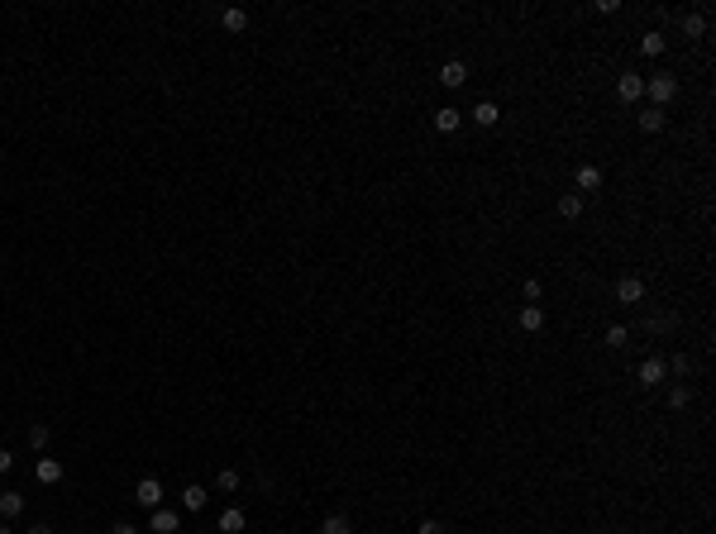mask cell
<instances>
[{
	"label": "cell",
	"mask_w": 716,
	"mask_h": 534,
	"mask_svg": "<svg viewBox=\"0 0 716 534\" xmlns=\"http://www.w3.org/2000/svg\"><path fill=\"white\" fill-rule=\"evenodd\" d=\"M645 91H650L654 110H664L668 100L678 95V77H668V72H659V77H645Z\"/></svg>",
	"instance_id": "cell-1"
},
{
	"label": "cell",
	"mask_w": 716,
	"mask_h": 534,
	"mask_svg": "<svg viewBox=\"0 0 716 534\" xmlns=\"http://www.w3.org/2000/svg\"><path fill=\"white\" fill-rule=\"evenodd\" d=\"M134 501H139L143 511H158V506H162V482H158V477H143L139 487H134Z\"/></svg>",
	"instance_id": "cell-2"
},
{
	"label": "cell",
	"mask_w": 716,
	"mask_h": 534,
	"mask_svg": "<svg viewBox=\"0 0 716 534\" xmlns=\"http://www.w3.org/2000/svg\"><path fill=\"white\" fill-rule=\"evenodd\" d=\"M177 530H182V515H177V511H162V506L148 511V534H177Z\"/></svg>",
	"instance_id": "cell-3"
},
{
	"label": "cell",
	"mask_w": 716,
	"mask_h": 534,
	"mask_svg": "<svg viewBox=\"0 0 716 534\" xmlns=\"http://www.w3.org/2000/svg\"><path fill=\"white\" fill-rule=\"evenodd\" d=\"M616 300H621V305H640V300H645V282H640V277H621V282H616Z\"/></svg>",
	"instance_id": "cell-4"
},
{
	"label": "cell",
	"mask_w": 716,
	"mask_h": 534,
	"mask_svg": "<svg viewBox=\"0 0 716 534\" xmlns=\"http://www.w3.org/2000/svg\"><path fill=\"white\" fill-rule=\"evenodd\" d=\"M616 95H621V100H640V95H645V77H640V72H621Z\"/></svg>",
	"instance_id": "cell-5"
},
{
	"label": "cell",
	"mask_w": 716,
	"mask_h": 534,
	"mask_svg": "<svg viewBox=\"0 0 716 534\" xmlns=\"http://www.w3.org/2000/svg\"><path fill=\"white\" fill-rule=\"evenodd\" d=\"M215 525H220V534H239V530H244V525H249V515H244L239 506H224V511H220V520H215Z\"/></svg>",
	"instance_id": "cell-6"
},
{
	"label": "cell",
	"mask_w": 716,
	"mask_h": 534,
	"mask_svg": "<svg viewBox=\"0 0 716 534\" xmlns=\"http://www.w3.org/2000/svg\"><path fill=\"white\" fill-rule=\"evenodd\" d=\"M463 81H468V67H463V63H445V67H440V86H449V91H459Z\"/></svg>",
	"instance_id": "cell-7"
},
{
	"label": "cell",
	"mask_w": 716,
	"mask_h": 534,
	"mask_svg": "<svg viewBox=\"0 0 716 534\" xmlns=\"http://www.w3.org/2000/svg\"><path fill=\"white\" fill-rule=\"evenodd\" d=\"M664 372H668L664 358H645V362H640V382H645V387H659V382H664Z\"/></svg>",
	"instance_id": "cell-8"
},
{
	"label": "cell",
	"mask_w": 716,
	"mask_h": 534,
	"mask_svg": "<svg viewBox=\"0 0 716 534\" xmlns=\"http://www.w3.org/2000/svg\"><path fill=\"white\" fill-rule=\"evenodd\" d=\"M497 120H502V110H497V100H477V105H473V125L492 129Z\"/></svg>",
	"instance_id": "cell-9"
},
{
	"label": "cell",
	"mask_w": 716,
	"mask_h": 534,
	"mask_svg": "<svg viewBox=\"0 0 716 534\" xmlns=\"http://www.w3.org/2000/svg\"><path fill=\"white\" fill-rule=\"evenodd\" d=\"M220 24H224L229 33H244V29H249V15H244L239 5H224V10H220Z\"/></svg>",
	"instance_id": "cell-10"
},
{
	"label": "cell",
	"mask_w": 716,
	"mask_h": 534,
	"mask_svg": "<svg viewBox=\"0 0 716 534\" xmlns=\"http://www.w3.org/2000/svg\"><path fill=\"white\" fill-rule=\"evenodd\" d=\"M38 482H43V487H58V482H63V463H58V458H38Z\"/></svg>",
	"instance_id": "cell-11"
},
{
	"label": "cell",
	"mask_w": 716,
	"mask_h": 534,
	"mask_svg": "<svg viewBox=\"0 0 716 534\" xmlns=\"http://www.w3.org/2000/svg\"><path fill=\"white\" fill-rule=\"evenodd\" d=\"M559 215H564V220H578V215H583V196H578V191L559 196Z\"/></svg>",
	"instance_id": "cell-12"
},
{
	"label": "cell",
	"mask_w": 716,
	"mask_h": 534,
	"mask_svg": "<svg viewBox=\"0 0 716 534\" xmlns=\"http://www.w3.org/2000/svg\"><path fill=\"white\" fill-rule=\"evenodd\" d=\"M19 511H24V496H19V491H5V496H0V520H15Z\"/></svg>",
	"instance_id": "cell-13"
},
{
	"label": "cell",
	"mask_w": 716,
	"mask_h": 534,
	"mask_svg": "<svg viewBox=\"0 0 716 534\" xmlns=\"http://www.w3.org/2000/svg\"><path fill=\"white\" fill-rule=\"evenodd\" d=\"M664 33H659V29H650V33H645V38H640V53H645V58H659V53H664Z\"/></svg>",
	"instance_id": "cell-14"
},
{
	"label": "cell",
	"mask_w": 716,
	"mask_h": 534,
	"mask_svg": "<svg viewBox=\"0 0 716 534\" xmlns=\"http://www.w3.org/2000/svg\"><path fill=\"white\" fill-rule=\"evenodd\" d=\"M521 330H530V334L544 330V310H540V305H525V310H521Z\"/></svg>",
	"instance_id": "cell-15"
},
{
	"label": "cell",
	"mask_w": 716,
	"mask_h": 534,
	"mask_svg": "<svg viewBox=\"0 0 716 534\" xmlns=\"http://www.w3.org/2000/svg\"><path fill=\"white\" fill-rule=\"evenodd\" d=\"M435 129H440V134H454V129H459V110H454V105L435 110Z\"/></svg>",
	"instance_id": "cell-16"
},
{
	"label": "cell",
	"mask_w": 716,
	"mask_h": 534,
	"mask_svg": "<svg viewBox=\"0 0 716 534\" xmlns=\"http://www.w3.org/2000/svg\"><path fill=\"white\" fill-rule=\"evenodd\" d=\"M635 125H640V134H659V129H664V110H645V115H635Z\"/></svg>",
	"instance_id": "cell-17"
},
{
	"label": "cell",
	"mask_w": 716,
	"mask_h": 534,
	"mask_svg": "<svg viewBox=\"0 0 716 534\" xmlns=\"http://www.w3.org/2000/svg\"><path fill=\"white\" fill-rule=\"evenodd\" d=\"M206 501H210L206 487H187L182 491V506H187V511H206Z\"/></svg>",
	"instance_id": "cell-18"
},
{
	"label": "cell",
	"mask_w": 716,
	"mask_h": 534,
	"mask_svg": "<svg viewBox=\"0 0 716 534\" xmlns=\"http://www.w3.org/2000/svg\"><path fill=\"white\" fill-rule=\"evenodd\" d=\"M602 187V167H578V191H597Z\"/></svg>",
	"instance_id": "cell-19"
},
{
	"label": "cell",
	"mask_w": 716,
	"mask_h": 534,
	"mask_svg": "<svg viewBox=\"0 0 716 534\" xmlns=\"http://www.w3.org/2000/svg\"><path fill=\"white\" fill-rule=\"evenodd\" d=\"M320 534H353V525H349V515H325Z\"/></svg>",
	"instance_id": "cell-20"
},
{
	"label": "cell",
	"mask_w": 716,
	"mask_h": 534,
	"mask_svg": "<svg viewBox=\"0 0 716 534\" xmlns=\"http://www.w3.org/2000/svg\"><path fill=\"white\" fill-rule=\"evenodd\" d=\"M48 439H53V429H48L43 420H38V424H29V444H33V449H38V454H43V449H48Z\"/></svg>",
	"instance_id": "cell-21"
},
{
	"label": "cell",
	"mask_w": 716,
	"mask_h": 534,
	"mask_svg": "<svg viewBox=\"0 0 716 534\" xmlns=\"http://www.w3.org/2000/svg\"><path fill=\"white\" fill-rule=\"evenodd\" d=\"M239 482H244V477H239L234 468H220V477H215V487H220V491H239Z\"/></svg>",
	"instance_id": "cell-22"
},
{
	"label": "cell",
	"mask_w": 716,
	"mask_h": 534,
	"mask_svg": "<svg viewBox=\"0 0 716 534\" xmlns=\"http://www.w3.org/2000/svg\"><path fill=\"white\" fill-rule=\"evenodd\" d=\"M683 33H688V38H702V33H707V19H702V15H683Z\"/></svg>",
	"instance_id": "cell-23"
},
{
	"label": "cell",
	"mask_w": 716,
	"mask_h": 534,
	"mask_svg": "<svg viewBox=\"0 0 716 534\" xmlns=\"http://www.w3.org/2000/svg\"><path fill=\"white\" fill-rule=\"evenodd\" d=\"M688 401H692V392H688L683 382H678V387H668V406H673V410H683Z\"/></svg>",
	"instance_id": "cell-24"
},
{
	"label": "cell",
	"mask_w": 716,
	"mask_h": 534,
	"mask_svg": "<svg viewBox=\"0 0 716 534\" xmlns=\"http://www.w3.org/2000/svg\"><path fill=\"white\" fill-rule=\"evenodd\" d=\"M645 330H650V334H664V330H673V315H650V320H645Z\"/></svg>",
	"instance_id": "cell-25"
},
{
	"label": "cell",
	"mask_w": 716,
	"mask_h": 534,
	"mask_svg": "<svg viewBox=\"0 0 716 534\" xmlns=\"http://www.w3.org/2000/svg\"><path fill=\"white\" fill-rule=\"evenodd\" d=\"M626 339H631L626 325H611V330H606V344H611V348H626Z\"/></svg>",
	"instance_id": "cell-26"
},
{
	"label": "cell",
	"mask_w": 716,
	"mask_h": 534,
	"mask_svg": "<svg viewBox=\"0 0 716 534\" xmlns=\"http://www.w3.org/2000/svg\"><path fill=\"white\" fill-rule=\"evenodd\" d=\"M521 291H525V300H530V305L540 300V282H535V277H525V286H521Z\"/></svg>",
	"instance_id": "cell-27"
},
{
	"label": "cell",
	"mask_w": 716,
	"mask_h": 534,
	"mask_svg": "<svg viewBox=\"0 0 716 534\" xmlns=\"http://www.w3.org/2000/svg\"><path fill=\"white\" fill-rule=\"evenodd\" d=\"M415 534H445V525H440V520H420V530H415Z\"/></svg>",
	"instance_id": "cell-28"
},
{
	"label": "cell",
	"mask_w": 716,
	"mask_h": 534,
	"mask_svg": "<svg viewBox=\"0 0 716 534\" xmlns=\"http://www.w3.org/2000/svg\"><path fill=\"white\" fill-rule=\"evenodd\" d=\"M110 534H143V530H139V525H129V520H120V525H115Z\"/></svg>",
	"instance_id": "cell-29"
},
{
	"label": "cell",
	"mask_w": 716,
	"mask_h": 534,
	"mask_svg": "<svg viewBox=\"0 0 716 534\" xmlns=\"http://www.w3.org/2000/svg\"><path fill=\"white\" fill-rule=\"evenodd\" d=\"M10 468H15V454H10V449H0V472H10Z\"/></svg>",
	"instance_id": "cell-30"
},
{
	"label": "cell",
	"mask_w": 716,
	"mask_h": 534,
	"mask_svg": "<svg viewBox=\"0 0 716 534\" xmlns=\"http://www.w3.org/2000/svg\"><path fill=\"white\" fill-rule=\"evenodd\" d=\"M24 534H53V530H48V525H29V530H24Z\"/></svg>",
	"instance_id": "cell-31"
},
{
	"label": "cell",
	"mask_w": 716,
	"mask_h": 534,
	"mask_svg": "<svg viewBox=\"0 0 716 534\" xmlns=\"http://www.w3.org/2000/svg\"><path fill=\"white\" fill-rule=\"evenodd\" d=\"M0 534H15V530H10V525H5V520H0Z\"/></svg>",
	"instance_id": "cell-32"
}]
</instances>
